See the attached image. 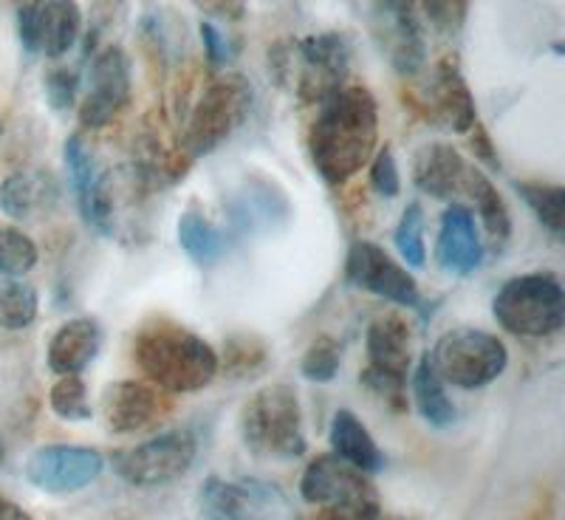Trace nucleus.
<instances>
[{
	"label": "nucleus",
	"mask_w": 565,
	"mask_h": 520,
	"mask_svg": "<svg viewBox=\"0 0 565 520\" xmlns=\"http://www.w3.org/2000/svg\"><path fill=\"white\" fill-rule=\"evenodd\" d=\"M380 141V103L365 85H340L322 103L309 130V159L326 184L342 187L371 161Z\"/></svg>",
	"instance_id": "nucleus-1"
},
{
	"label": "nucleus",
	"mask_w": 565,
	"mask_h": 520,
	"mask_svg": "<svg viewBox=\"0 0 565 520\" xmlns=\"http://www.w3.org/2000/svg\"><path fill=\"white\" fill-rule=\"evenodd\" d=\"M134 360L148 382L175 396L204 391L218 376V351L168 317H156L136 331Z\"/></svg>",
	"instance_id": "nucleus-2"
},
{
	"label": "nucleus",
	"mask_w": 565,
	"mask_h": 520,
	"mask_svg": "<svg viewBox=\"0 0 565 520\" xmlns=\"http://www.w3.org/2000/svg\"><path fill=\"white\" fill-rule=\"evenodd\" d=\"M238 431L246 450L275 461L306 456L309 442L302 431V405L291 385H266L241 407Z\"/></svg>",
	"instance_id": "nucleus-3"
},
{
	"label": "nucleus",
	"mask_w": 565,
	"mask_h": 520,
	"mask_svg": "<svg viewBox=\"0 0 565 520\" xmlns=\"http://www.w3.org/2000/svg\"><path fill=\"white\" fill-rule=\"evenodd\" d=\"M252 103H255V91L249 79L241 74H224L212 79L190 114L181 156L186 161H195L215 153L224 141H230L244 128L252 114Z\"/></svg>",
	"instance_id": "nucleus-4"
},
{
	"label": "nucleus",
	"mask_w": 565,
	"mask_h": 520,
	"mask_svg": "<svg viewBox=\"0 0 565 520\" xmlns=\"http://www.w3.org/2000/svg\"><path fill=\"white\" fill-rule=\"evenodd\" d=\"M492 315L514 337H554L565 326V291L554 275H518L492 297Z\"/></svg>",
	"instance_id": "nucleus-5"
},
{
	"label": "nucleus",
	"mask_w": 565,
	"mask_h": 520,
	"mask_svg": "<svg viewBox=\"0 0 565 520\" xmlns=\"http://www.w3.org/2000/svg\"><path fill=\"white\" fill-rule=\"evenodd\" d=\"M300 498L309 507L322 509L328 518L373 520L382 518V501L367 473L351 467L340 456H317L302 469Z\"/></svg>",
	"instance_id": "nucleus-6"
},
{
	"label": "nucleus",
	"mask_w": 565,
	"mask_h": 520,
	"mask_svg": "<svg viewBox=\"0 0 565 520\" xmlns=\"http://www.w3.org/2000/svg\"><path fill=\"white\" fill-rule=\"evenodd\" d=\"M427 357L444 385L461 391H481L501 380L509 368V351L501 337L469 326L452 328L438 337Z\"/></svg>",
	"instance_id": "nucleus-7"
},
{
	"label": "nucleus",
	"mask_w": 565,
	"mask_h": 520,
	"mask_svg": "<svg viewBox=\"0 0 565 520\" xmlns=\"http://www.w3.org/2000/svg\"><path fill=\"white\" fill-rule=\"evenodd\" d=\"M199 458V438L190 431H168L148 442L116 450L110 467L125 484L139 489L168 487L181 481Z\"/></svg>",
	"instance_id": "nucleus-8"
},
{
	"label": "nucleus",
	"mask_w": 565,
	"mask_h": 520,
	"mask_svg": "<svg viewBox=\"0 0 565 520\" xmlns=\"http://www.w3.org/2000/svg\"><path fill=\"white\" fill-rule=\"evenodd\" d=\"M291 60H297V97L306 105H317L345 85L351 71L353 45L342 32H320L289 45Z\"/></svg>",
	"instance_id": "nucleus-9"
},
{
	"label": "nucleus",
	"mask_w": 565,
	"mask_h": 520,
	"mask_svg": "<svg viewBox=\"0 0 565 520\" xmlns=\"http://www.w3.org/2000/svg\"><path fill=\"white\" fill-rule=\"evenodd\" d=\"M134 97V65L122 45H105L88 65V94L79 105V125L99 130L122 114Z\"/></svg>",
	"instance_id": "nucleus-10"
},
{
	"label": "nucleus",
	"mask_w": 565,
	"mask_h": 520,
	"mask_svg": "<svg viewBox=\"0 0 565 520\" xmlns=\"http://www.w3.org/2000/svg\"><path fill=\"white\" fill-rule=\"evenodd\" d=\"M18 38L29 54L60 60L83 38L77 0H29L18 9Z\"/></svg>",
	"instance_id": "nucleus-11"
},
{
	"label": "nucleus",
	"mask_w": 565,
	"mask_h": 520,
	"mask_svg": "<svg viewBox=\"0 0 565 520\" xmlns=\"http://www.w3.org/2000/svg\"><path fill=\"white\" fill-rule=\"evenodd\" d=\"M345 280L353 289H362L387 303L405 306V309L422 306V291H418L416 277L407 272V266L393 261L391 252H385L373 241L351 244L345 257Z\"/></svg>",
	"instance_id": "nucleus-12"
},
{
	"label": "nucleus",
	"mask_w": 565,
	"mask_h": 520,
	"mask_svg": "<svg viewBox=\"0 0 565 520\" xmlns=\"http://www.w3.org/2000/svg\"><path fill=\"white\" fill-rule=\"evenodd\" d=\"M105 456L77 444H45L26 458V481L49 495H74L105 473Z\"/></svg>",
	"instance_id": "nucleus-13"
},
{
	"label": "nucleus",
	"mask_w": 565,
	"mask_h": 520,
	"mask_svg": "<svg viewBox=\"0 0 565 520\" xmlns=\"http://www.w3.org/2000/svg\"><path fill=\"white\" fill-rule=\"evenodd\" d=\"M232 230L238 235H275L286 230L295 215L289 195L275 179L249 173L224 199Z\"/></svg>",
	"instance_id": "nucleus-14"
},
{
	"label": "nucleus",
	"mask_w": 565,
	"mask_h": 520,
	"mask_svg": "<svg viewBox=\"0 0 565 520\" xmlns=\"http://www.w3.org/2000/svg\"><path fill=\"white\" fill-rule=\"evenodd\" d=\"M373 32L398 77H416L427 65L424 20L418 18L413 0H376L373 3Z\"/></svg>",
	"instance_id": "nucleus-15"
},
{
	"label": "nucleus",
	"mask_w": 565,
	"mask_h": 520,
	"mask_svg": "<svg viewBox=\"0 0 565 520\" xmlns=\"http://www.w3.org/2000/svg\"><path fill=\"white\" fill-rule=\"evenodd\" d=\"M170 411V402L161 396L153 382L119 380L105 385L99 396V416L105 431L114 436H130L159 422Z\"/></svg>",
	"instance_id": "nucleus-16"
},
{
	"label": "nucleus",
	"mask_w": 565,
	"mask_h": 520,
	"mask_svg": "<svg viewBox=\"0 0 565 520\" xmlns=\"http://www.w3.org/2000/svg\"><path fill=\"white\" fill-rule=\"evenodd\" d=\"M286 507L280 489L275 484L264 481H224L218 476H210L199 492V512L204 518L218 520H241L269 514L275 509Z\"/></svg>",
	"instance_id": "nucleus-17"
},
{
	"label": "nucleus",
	"mask_w": 565,
	"mask_h": 520,
	"mask_svg": "<svg viewBox=\"0 0 565 520\" xmlns=\"http://www.w3.org/2000/svg\"><path fill=\"white\" fill-rule=\"evenodd\" d=\"M483 255H487V246L478 232L476 212L463 204L447 206L438 224V266L456 277H469L483 266Z\"/></svg>",
	"instance_id": "nucleus-18"
},
{
	"label": "nucleus",
	"mask_w": 565,
	"mask_h": 520,
	"mask_svg": "<svg viewBox=\"0 0 565 520\" xmlns=\"http://www.w3.org/2000/svg\"><path fill=\"white\" fill-rule=\"evenodd\" d=\"M424 114L430 116L433 123L452 130V134H467L478 123L476 97H472V91H469L456 57H444L433 68Z\"/></svg>",
	"instance_id": "nucleus-19"
},
{
	"label": "nucleus",
	"mask_w": 565,
	"mask_h": 520,
	"mask_svg": "<svg viewBox=\"0 0 565 520\" xmlns=\"http://www.w3.org/2000/svg\"><path fill=\"white\" fill-rule=\"evenodd\" d=\"M367 371L387 373L407 380L413 368V331L411 322L396 311H382L373 317L365 335Z\"/></svg>",
	"instance_id": "nucleus-20"
},
{
	"label": "nucleus",
	"mask_w": 565,
	"mask_h": 520,
	"mask_svg": "<svg viewBox=\"0 0 565 520\" xmlns=\"http://www.w3.org/2000/svg\"><path fill=\"white\" fill-rule=\"evenodd\" d=\"M467 173L469 161L458 153V148L444 145V141L424 145L413 156V184L418 187V193L430 195V199L447 201L452 195L463 193Z\"/></svg>",
	"instance_id": "nucleus-21"
},
{
	"label": "nucleus",
	"mask_w": 565,
	"mask_h": 520,
	"mask_svg": "<svg viewBox=\"0 0 565 520\" xmlns=\"http://www.w3.org/2000/svg\"><path fill=\"white\" fill-rule=\"evenodd\" d=\"M99 348H103V328L97 320L77 317L68 320L54 331L45 362L54 376H68V373H83L90 362L97 360Z\"/></svg>",
	"instance_id": "nucleus-22"
},
{
	"label": "nucleus",
	"mask_w": 565,
	"mask_h": 520,
	"mask_svg": "<svg viewBox=\"0 0 565 520\" xmlns=\"http://www.w3.org/2000/svg\"><path fill=\"white\" fill-rule=\"evenodd\" d=\"M331 453L348 461L351 467L362 469L367 476H376L385 469V453L380 450L376 438L371 436L362 418L353 411H337L331 418V431H328Z\"/></svg>",
	"instance_id": "nucleus-23"
},
{
	"label": "nucleus",
	"mask_w": 565,
	"mask_h": 520,
	"mask_svg": "<svg viewBox=\"0 0 565 520\" xmlns=\"http://www.w3.org/2000/svg\"><path fill=\"white\" fill-rule=\"evenodd\" d=\"M57 201V184L40 170H14L0 184V210L12 221L38 219V212L49 210Z\"/></svg>",
	"instance_id": "nucleus-24"
},
{
	"label": "nucleus",
	"mask_w": 565,
	"mask_h": 520,
	"mask_svg": "<svg viewBox=\"0 0 565 520\" xmlns=\"http://www.w3.org/2000/svg\"><path fill=\"white\" fill-rule=\"evenodd\" d=\"M411 388L418 416L430 424L433 431H447V427L456 424V405H452V399L447 396V385H444V380L436 373V368H433L427 353H424L422 360H418V365L413 368Z\"/></svg>",
	"instance_id": "nucleus-25"
},
{
	"label": "nucleus",
	"mask_w": 565,
	"mask_h": 520,
	"mask_svg": "<svg viewBox=\"0 0 565 520\" xmlns=\"http://www.w3.org/2000/svg\"><path fill=\"white\" fill-rule=\"evenodd\" d=\"M463 193L476 201L478 219H481L483 230H487L494 250L507 246L509 238H512V212H509L507 199L498 193V187L492 184V179H489L481 168H472V165H469Z\"/></svg>",
	"instance_id": "nucleus-26"
},
{
	"label": "nucleus",
	"mask_w": 565,
	"mask_h": 520,
	"mask_svg": "<svg viewBox=\"0 0 565 520\" xmlns=\"http://www.w3.org/2000/svg\"><path fill=\"white\" fill-rule=\"evenodd\" d=\"M175 235H179V246L184 250V255L193 261L201 269H210V266L221 264V257L226 255V232L218 230L206 219L204 212L186 210L181 212L179 226H175Z\"/></svg>",
	"instance_id": "nucleus-27"
},
{
	"label": "nucleus",
	"mask_w": 565,
	"mask_h": 520,
	"mask_svg": "<svg viewBox=\"0 0 565 520\" xmlns=\"http://www.w3.org/2000/svg\"><path fill=\"white\" fill-rule=\"evenodd\" d=\"M271 365V346L264 337L244 331V335H232L224 340V353L218 357V371L224 368V373L230 380H255L266 368Z\"/></svg>",
	"instance_id": "nucleus-28"
},
{
	"label": "nucleus",
	"mask_w": 565,
	"mask_h": 520,
	"mask_svg": "<svg viewBox=\"0 0 565 520\" xmlns=\"http://www.w3.org/2000/svg\"><path fill=\"white\" fill-rule=\"evenodd\" d=\"M40 315V295L23 277L0 280V328L3 331H26Z\"/></svg>",
	"instance_id": "nucleus-29"
},
{
	"label": "nucleus",
	"mask_w": 565,
	"mask_h": 520,
	"mask_svg": "<svg viewBox=\"0 0 565 520\" xmlns=\"http://www.w3.org/2000/svg\"><path fill=\"white\" fill-rule=\"evenodd\" d=\"M514 190L526 201L534 219L548 230L554 238H563L565 232V187L540 184V181H514Z\"/></svg>",
	"instance_id": "nucleus-30"
},
{
	"label": "nucleus",
	"mask_w": 565,
	"mask_h": 520,
	"mask_svg": "<svg viewBox=\"0 0 565 520\" xmlns=\"http://www.w3.org/2000/svg\"><path fill=\"white\" fill-rule=\"evenodd\" d=\"M79 215L90 230L99 235H114L116 232V212H114V193H110V176L99 173L85 190L77 193Z\"/></svg>",
	"instance_id": "nucleus-31"
},
{
	"label": "nucleus",
	"mask_w": 565,
	"mask_h": 520,
	"mask_svg": "<svg viewBox=\"0 0 565 520\" xmlns=\"http://www.w3.org/2000/svg\"><path fill=\"white\" fill-rule=\"evenodd\" d=\"M49 405H52L54 416L63 422L83 424L90 422L94 416V405L88 399V385L83 382L79 373H68V376H57V382L49 391Z\"/></svg>",
	"instance_id": "nucleus-32"
},
{
	"label": "nucleus",
	"mask_w": 565,
	"mask_h": 520,
	"mask_svg": "<svg viewBox=\"0 0 565 520\" xmlns=\"http://www.w3.org/2000/svg\"><path fill=\"white\" fill-rule=\"evenodd\" d=\"M38 244L12 224H0V275L23 277L38 266Z\"/></svg>",
	"instance_id": "nucleus-33"
},
{
	"label": "nucleus",
	"mask_w": 565,
	"mask_h": 520,
	"mask_svg": "<svg viewBox=\"0 0 565 520\" xmlns=\"http://www.w3.org/2000/svg\"><path fill=\"white\" fill-rule=\"evenodd\" d=\"M393 244L411 269H424L427 264V246H424V206L418 201L405 206L396 230H393Z\"/></svg>",
	"instance_id": "nucleus-34"
},
{
	"label": "nucleus",
	"mask_w": 565,
	"mask_h": 520,
	"mask_svg": "<svg viewBox=\"0 0 565 520\" xmlns=\"http://www.w3.org/2000/svg\"><path fill=\"white\" fill-rule=\"evenodd\" d=\"M342 368V346L334 340V337H317L300 360V373L309 382H317V385H328L340 376Z\"/></svg>",
	"instance_id": "nucleus-35"
},
{
	"label": "nucleus",
	"mask_w": 565,
	"mask_h": 520,
	"mask_svg": "<svg viewBox=\"0 0 565 520\" xmlns=\"http://www.w3.org/2000/svg\"><path fill=\"white\" fill-rule=\"evenodd\" d=\"M63 159H65V170H68L71 184H74V193L85 190V187L99 176L94 153H90L88 145H85V139L79 134H71L68 139H65Z\"/></svg>",
	"instance_id": "nucleus-36"
},
{
	"label": "nucleus",
	"mask_w": 565,
	"mask_h": 520,
	"mask_svg": "<svg viewBox=\"0 0 565 520\" xmlns=\"http://www.w3.org/2000/svg\"><path fill=\"white\" fill-rule=\"evenodd\" d=\"M43 91L49 105H52V110L65 114V110H71L74 103H77L79 74L74 68H68V65H57V68H52L45 74Z\"/></svg>",
	"instance_id": "nucleus-37"
},
{
	"label": "nucleus",
	"mask_w": 565,
	"mask_h": 520,
	"mask_svg": "<svg viewBox=\"0 0 565 520\" xmlns=\"http://www.w3.org/2000/svg\"><path fill=\"white\" fill-rule=\"evenodd\" d=\"M413 3L418 9V18L444 34L458 32L467 12V0H413Z\"/></svg>",
	"instance_id": "nucleus-38"
},
{
	"label": "nucleus",
	"mask_w": 565,
	"mask_h": 520,
	"mask_svg": "<svg viewBox=\"0 0 565 520\" xmlns=\"http://www.w3.org/2000/svg\"><path fill=\"white\" fill-rule=\"evenodd\" d=\"M371 187L382 195V199H398V193H402V173H398V161L391 145L373 150Z\"/></svg>",
	"instance_id": "nucleus-39"
},
{
	"label": "nucleus",
	"mask_w": 565,
	"mask_h": 520,
	"mask_svg": "<svg viewBox=\"0 0 565 520\" xmlns=\"http://www.w3.org/2000/svg\"><path fill=\"white\" fill-rule=\"evenodd\" d=\"M201 43H204V52H206V63L221 68L232 60L235 49H232L230 40L218 32V26H212V23H201Z\"/></svg>",
	"instance_id": "nucleus-40"
},
{
	"label": "nucleus",
	"mask_w": 565,
	"mask_h": 520,
	"mask_svg": "<svg viewBox=\"0 0 565 520\" xmlns=\"http://www.w3.org/2000/svg\"><path fill=\"white\" fill-rule=\"evenodd\" d=\"M469 136V148H472V153H476V159L481 161V165H487L489 170H494V173H501V156H498V148H494L492 136L487 134V128H483L481 123H476L472 128L467 130Z\"/></svg>",
	"instance_id": "nucleus-41"
},
{
	"label": "nucleus",
	"mask_w": 565,
	"mask_h": 520,
	"mask_svg": "<svg viewBox=\"0 0 565 520\" xmlns=\"http://www.w3.org/2000/svg\"><path fill=\"white\" fill-rule=\"evenodd\" d=\"M193 3L199 12L210 14V18L230 20V23L244 20L246 14V0H193Z\"/></svg>",
	"instance_id": "nucleus-42"
},
{
	"label": "nucleus",
	"mask_w": 565,
	"mask_h": 520,
	"mask_svg": "<svg viewBox=\"0 0 565 520\" xmlns=\"http://www.w3.org/2000/svg\"><path fill=\"white\" fill-rule=\"evenodd\" d=\"M0 520H29V512L20 503L9 501L0 495Z\"/></svg>",
	"instance_id": "nucleus-43"
},
{
	"label": "nucleus",
	"mask_w": 565,
	"mask_h": 520,
	"mask_svg": "<svg viewBox=\"0 0 565 520\" xmlns=\"http://www.w3.org/2000/svg\"><path fill=\"white\" fill-rule=\"evenodd\" d=\"M7 464V444H3V438H0V467Z\"/></svg>",
	"instance_id": "nucleus-44"
},
{
	"label": "nucleus",
	"mask_w": 565,
	"mask_h": 520,
	"mask_svg": "<svg viewBox=\"0 0 565 520\" xmlns=\"http://www.w3.org/2000/svg\"><path fill=\"white\" fill-rule=\"evenodd\" d=\"M0 134H3V128H0Z\"/></svg>",
	"instance_id": "nucleus-45"
}]
</instances>
